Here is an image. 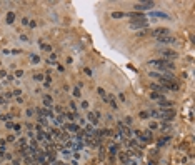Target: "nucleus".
<instances>
[{
    "label": "nucleus",
    "instance_id": "nucleus-1",
    "mask_svg": "<svg viewBox=\"0 0 195 165\" xmlns=\"http://www.w3.org/2000/svg\"><path fill=\"white\" fill-rule=\"evenodd\" d=\"M150 65L157 67L160 72H170V70H175V64L170 60H165V58H158V60H150L148 62Z\"/></svg>",
    "mask_w": 195,
    "mask_h": 165
},
{
    "label": "nucleus",
    "instance_id": "nucleus-2",
    "mask_svg": "<svg viewBox=\"0 0 195 165\" xmlns=\"http://www.w3.org/2000/svg\"><path fill=\"white\" fill-rule=\"evenodd\" d=\"M117 128H118V132L122 133V137H123L125 140H130V138L133 137V132L130 130V128L127 127L123 122H117Z\"/></svg>",
    "mask_w": 195,
    "mask_h": 165
},
{
    "label": "nucleus",
    "instance_id": "nucleus-3",
    "mask_svg": "<svg viewBox=\"0 0 195 165\" xmlns=\"http://www.w3.org/2000/svg\"><path fill=\"white\" fill-rule=\"evenodd\" d=\"M130 29L147 30V29H148V20H147V19H142V20H132V22H130Z\"/></svg>",
    "mask_w": 195,
    "mask_h": 165
},
{
    "label": "nucleus",
    "instance_id": "nucleus-4",
    "mask_svg": "<svg viewBox=\"0 0 195 165\" xmlns=\"http://www.w3.org/2000/svg\"><path fill=\"white\" fill-rule=\"evenodd\" d=\"M152 7H155V2H140V3H135V10L137 12H145V10H150Z\"/></svg>",
    "mask_w": 195,
    "mask_h": 165
},
{
    "label": "nucleus",
    "instance_id": "nucleus-5",
    "mask_svg": "<svg viewBox=\"0 0 195 165\" xmlns=\"http://www.w3.org/2000/svg\"><path fill=\"white\" fill-rule=\"evenodd\" d=\"M160 55L165 58V60H170V58H177V57H179V54H177L175 50H170V48H162Z\"/></svg>",
    "mask_w": 195,
    "mask_h": 165
},
{
    "label": "nucleus",
    "instance_id": "nucleus-6",
    "mask_svg": "<svg viewBox=\"0 0 195 165\" xmlns=\"http://www.w3.org/2000/svg\"><path fill=\"white\" fill-rule=\"evenodd\" d=\"M157 42L162 45H173L175 44V37H172V35H164V37H157Z\"/></svg>",
    "mask_w": 195,
    "mask_h": 165
},
{
    "label": "nucleus",
    "instance_id": "nucleus-7",
    "mask_svg": "<svg viewBox=\"0 0 195 165\" xmlns=\"http://www.w3.org/2000/svg\"><path fill=\"white\" fill-rule=\"evenodd\" d=\"M152 19H162V20H170V15L165 12H160V10H152L150 12Z\"/></svg>",
    "mask_w": 195,
    "mask_h": 165
},
{
    "label": "nucleus",
    "instance_id": "nucleus-8",
    "mask_svg": "<svg viewBox=\"0 0 195 165\" xmlns=\"http://www.w3.org/2000/svg\"><path fill=\"white\" fill-rule=\"evenodd\" d=\"M152 35H155V37H164V35H170V30L168 29H162V27H158V29H155Z\"/></svg>",
    "mask_w": 195,
    "mask_h": 165
},
{
    "label": "nucleus",
    "instance_id": "nucleus-9",
    "mask_svg": "<svg viewBox=\"0 0 195 165\" xmlns=\"http://www.w3.org/2000/svg\"><path fill=\"white\" fill-rule=\"evenodd\" d=\"M63 130H69V132H77V133H79V130H80V125H77V124H63Z\"/></svg>",
    "mask_w": 195,
    "mask_h": 165
},
{
    "label": "nucleus",
    "instance_id": "nucleus-10",
    "mask_svg": "<svg viewBox=\"0 0 195 165\" xmlns=\"http://www.w3.org/2000/svg\"><path fill=\"white\" fill-rule=\"evenodd\" d=\"M158 107H160L162 110H167V108H172V107H173V103H172L170 100H167V99H165V100L158 102Z\"/></svg>",
    "mask_w": 195,
    "mask_h": 165
},
{
    "label": "nucleus",
    "instance_id": "nucleus-11",
    "mask_svg": "<svg viewBox=\"0 0 195 165\" xmlns=\"http://www.w3.org/2000/svg\"><path fill=\"white\" fill-rule=\"evenodd\" d=\"M150 89H152V92H158V93H164L165 92V87H162L160 83H152Z\"/></svg>",
    "mask_w": 195,
    "mask_h": 165
},
{
    "label": "nucleus",
    "instance_id": "nucleus-12",
    "mask_svg": "<svg viewBox=\"0 0 195 165\" xmlns=\"http://www.w3.org/2000/svg\"><path fill=\"white\" fill-rule=\"evenodd\" d=\"M150 99L152 100H157V102H162V100H165V95H164V93H158V92H152L150 93Z\"/></svg>",
    "mask_w": 195,
    "mask_h": 165
},
{
    "label": "nucleus",
    "instance_id": "nucleus-13",
    "mask_svg": "<svg viewBox=\"0 0 195 165\" xmlns=\"http://www.w3.org/2000/svg\"><path fill=\"white\" fill-rule=\"evenodd\" d=\"M129 17H130V19H133V20L145 19V15H143V13H140V12H132V13H129Z\"/></svg>",
    "mask_w": 195,
    "mask_h": 165
},
{
    "label": "nucleus",
    "instance_id": "nucleus-14",
    "mask_svg": "<svg viewBox=\"0 0 195 165\" xmlns=\"http://www.w3.org/2000/svg\"><path fill=\"white\" fill-rule=\"evenodd\" d=\"M44 105H45L47 108H52V105H54V100H52V97L45 95V97H44Z\"/></svg>",
    "mask_w": 195,
    "mask_h": 165
},
{
    "label": "nucleus",
    "instance_id": "nucleus-15",
    "mask_svg": "<svg viewBox=\"0 0 195 165\" xmlns=\"http://www.w3.org/2000/svg\"><path fill=\"white\" fill-rule=\"evenodd\" d=\"M65 118H69V120H70V124H73V122H75L77 118H79V115H77V114H73V112H70V114H65Z\"/></svg>",
    "mask_w": 195,
    "mask_h": 165
},
{
    "label": "nucleus",
    "instance_id": "nucleus-16",
    "mask_svg": "<svg viewBox=\"0 0 195 165\" xmlns=\"http://www.w3.org/2000/svg\"><path fill=\"white\" fill-rule=\"evenodd\" d=\"M87 120H88V122H90V124H92V125H97V124H98V120H97V117H95V115H94V114H87Z\"/></svg>",
    "mask_w": 195,
    "mask_h": 165
},
{
    "label": "nucleus",
    "instance_id": "nucleus-17",
    "mask_svg": "<svg viewBox=\"0 0 195 165\" xmlns=\"http://www.w3.org/2000/svg\"><path fill=\"white\" fill-rule=\"evenodd\" d=\"M117 150H118V145H115V143H112V145H110V149H108V153H110V155L113 157V155L117 153Z\"/></svg>",
    "mask_w": 195,
    "mask_h": 165
},
{
    "label": "nucleus",
    "instance_id": "nucleus-18",
    "mask_svg": "<svg viewBox=\"0 0 195 165\" xmlns=\"http://www.w3.org/2000/svg\"><path fill=\"white\" fill-rule=\"evenodd\" d=\"M13 20H15V13L9 12V13H7V23H13Z\"/></svg>",
    "mask_w": 195,
    "mask_h": 165
},
{
    "label": "nucleus",
    "instance_id": "nucleus-19",
    "mask_svg": "<svg viewBox=\"0 0 195 165\" xmlns=\"http://www.w3.org/2000/svg\"><path fill=\"white\" fill-rule=\"evenodd\" d=\"M127 13H123V12H113L112 13V19H122V17H125Z\"/></svg>",
    "mask_w": 195,
    "mask_h": 165
},
{
    "label": "nucleus",
    "instance_id": "nucleus-20",
    "mask_svg": "<svg viewBox=\"0 0 195 165\" xmlns=\"http://www.w3.org/2000/svg\"><path fill=\"white\" fill-rule=\"evenodd\" d=\"M170 140V137H164V138H160L158 140V143H157V147H162V145H165V143H167Z\"/></svg>",
    "mask_w": 195,
    "mask_h": 165
},
{
    "label": "nucleus",
    "instance_id": "nucleus-21",
    "mask_svg": "<svg viewBox=\"0 0 195 165\" xmlns=\"http://www.w3.org/2000/svg\"><path fill=\"white\" fill-rule=\"evenodd\" d=\"M30 60H32V64H38V62H40V57H38V55H30Z\"/></svg>",
    "mask_w": 195,
    "mask_h": 165
},
{
    "label": "nucleus",
    "instance_id": "nucleus-22",
    "mask_svg": "<svg viewBox=\"0 0 195 165\" xmlns=\"http://www.w3.org/2000/svg\"><path fill=\"white\" fill-rule=\"evenodd\" d=\"M127 160H129V157H127V153H125V152H122V153H120V162L127 163Z\"/></svg>",
    "mask_w": 195,
    "mask_h": 165
},
{
    "label": "nucleus",
    "instance_id": "nucleus-23",
    "mask_svg": "<svg viewBox=\"0 0 195 165\" xmlns=\"http://www.w3.org/2000/svg\"><path fill=\"white\" fill-rule=\"evenodd\" d=\"M62 153H63V157H65V159H70V155H72V152H70L69 149H63Z\"/></svg>",
    "mask_w": 195,
    "mask_h": 165
},
{
    "label": "nucleus",
    "instance_id": "nucleus-24",
    "mask_svg": "<svg viewBox=\"0 0 195 165\" xmlns=\"http://www.w3.org/2000/svg\"><path fill=\"white\" fill-rule=\"evenodd\" d=\"M27 145H28V140L25 137H22V138H20V147H27Z\"/></svg>",
    "mask_w": 195,
    "mask_h": 165
},
{
    "label": "nucleus",
    "instance_id": "nucleus-25",
    "mask_svg": "<svg viewBox=\"0 0 195 165\" xmlns=\"http://www.w3.org/2000/svg\"><path fill=\"white\" fill-rule=\"evenodd\" d=\"M139 117L140 118H148V112H145V110H142L140 114H139Z\"/></svg>",
    "mask_w": 195,
    "mask_h": 165
},
{
    "label": "nucleus",
    "instance_id": "nucleus-26",
    "mask_svg": "<svg viewBox=\"0 0 195 165\" xmlns=\"http://www.w3.org/2000/svg\"><path fill=\"white\" fill-rule=\"evenodd\" d=\"M148 75H150V77H154V79H157V80L160 79V72H158V73H157V72H150Z\"/></svg>",
    "mask_w": 195,
    "mask_h": 165
},
{
    "label": "nucleus",
    "instance_id": "nucleus-27",
    "mask_svg": "<svg viewBox=\"0 0 195 165\" xmlns=\"http://www.w3.org/2000/svg\"><path fill=\"white\" fill-rule=\"evenodd\" d=\"M23 162H25V163H35L32 157H23Z\"/></svg>",
    "mask_w": 195,
    "mask_h": 165
},
{
    "label": "nucleus",
    "instance_id": "nucleus-28",
    "mask_svg": "<svg viewBox=\"0 0 195 165\" xmlns=\"http://www.w3.org/2000/svg\"><path fill=\"white\" fill-rule=\"evenodd\" d=\"M33 79H35V80H44V73H35Z\"/></svg>",
    "mask_w": 195,
    "mask_h": 165
},
{
    "label": "nucleus",
    "instance_id": "nucleus-29",
    "mask_svg": "<svg viewBox=\"0 0 195 165\" xmlns=\"http://www.w3.org/2000/svg\"><path fill=\"white\" fill-rule=\"evenodd\" d=\"M98 95L104 97V99H107V93H105V90H104V89H98Z\"/></svg>",
    "mask_w": 195,
    "mask_h": 165
},
{
    "label": "nucleus",
    "instance_id": "nucleus-30",
    "mask_svg": "<svg viewBox=\"0 0 195 165\" xmlns=\"http://www.w3.org/2000/svg\"><path fill=\"white\" fill-rule=\"evenodd\" d=\"M73 97H75V99H80V89H75V90H73Z\"/></svg>",
    "mask_w": 195,
    "mask_h": 165
},
{
    "label": "nucleus",
    "instance_id": "nucleus-31",
    "mask_svg": "<svg viewBox=\"0 0 195 165\" xmlns=\"http://www.w3.org/2000/svg\"><path fill=\"white\" fill-rule=\"evenodd\" d=\"M42 50H45V52H52V47H50V45H42Z\"/></svg>",
    "mask_w": 195,
    "mask_h": 165
},
{
    "label": "nucleus",
    "instance_id": "nucleus-32",
    "mask_svg": "<svg viewBox=\"0 0 195 165\" xmlns=\"http://www.w3.org/2000/svg\"><path fill=\"white\" fill-rule=\"evenodd\" d=\"M157 128H158L157 124H150V125H148V130H157Z\"/></svg>",
    "mask_w": 195,
    "mask_h": 165
},
{
    "label": "nucleus",
    "instance_id": "nucleus-33",
    "mask_svg": "<svg viewBox=\"0 0 195 165\" xmlns=\"http://www.w3.org/2000/svg\"><path fill=\"white\" fill-rule=\"evenodd\" d=\"M38 122L42 124V127H44V125H47V120H45V117H38Z\"/></svg>",
    "mask_w": 195,
    "mask_h": 165
},
{
    "label": "nucleus",
    "instance_id": "nucleus-34",
    "mask_svg": "<svg viewBox=\"0 0 195 165\" xmlns=\"http://www.w3.org/2000/svg\"><path fill=\"white\" fill-rule=\"evenodd\" d=\"M147 33H148V30H139L137 35H139V37H143V35H147Z\"/></svg>",
    "mask_w": 195,
    "mask_h": 165
},
{
    "label": "nucleus",
    "instance_id": "nucleus-35",
    "mask_svg": "<svg viewBox=\"0 0 195 165\" xmlns=\"http://www.w3.org/2000/svg\"><path fill=\"white\" fill-rule=\"evenodd\" d=\"M5 142H15V137H13V135H9L5 138Z\"/></svg>",
    "mask_w": 195,
    "mask_h": 165
},
{
    "label": "nucleus",
    "instance_id": "nucleus-36",
    "mask_svg": "<svg viewBox=\"0 0 195 165\" xmlns=\"http://www.w3.org/2000/svg\"><path fill=\"white\" fill-rule=\"evenodd\" d=\"M125 165H137V162H135L133 159H129V160H127V163H125Z\"/></svg>",
    "mask_w": 195,
    "mask_h": 165
},
{
    "label": "nucleus",
    "instance_id": "nucleus-37",
    "mask_svg": "<svg viewBox=\"0 0 195 165\" xmlns=\"http://www.w3.org/2000/svg\"><path fill=\"white\" fill-rule=\"evenodd\" d=\"M123 124H125V125H132V117H127Z\"/></svg>",
    "mask_w": 195,
    "mask_h": 165
},
{
    "label": "nucleus",
    "instance_id": "nucleus-38",
    "mask_svg": "<svg viewBox=\"0 0 195 165\" xmlns=\"http://www.w3.org/2000/svg\"><path fill=\"white\" fill-rule=\"evenodd\" d=\"M83 72H85V75L92 77V70H90V68H83Z\"/></svg>",
    "mask_w": 195,
    "mask_h": 165
},
{
    "label": "nucleus",
    "instance_id": "nucleus-39",
    "mask_svg": "<svg viewBox=\"0 0 195 165\" xmlns=\"http://www.w3.org/2000/svg\"><path fill=\"white\" fill-rule=\"evenodd\" d=\"M25 115H27V117H32V115H33V110H32V108H28V110L25 112Z\"/></svg>",
    "mask_w": 195,
    "mask_h": 165
},
{
    "label": "nucleus",
    "instance_id": "nucleus-40",
    "mask_svg": "<svg viewBox=\"0 0 195 165\" xmlns=\"http://www.w3.org/2000/svg\"><path fill=\"white\" fill-rule=\"evenodd\" d=\"M15 75H17V77H22V75H23V70H17Z\"/></svg>",
    "mask_w": 195,
    "mask_h": 165
},
{
    "label": "nucleus",
    "instance_id": "nucleus-41",
    "mask_svg": "<svg viewBox=\"0 0 195 165\" xmlns=\"http://www.w3.org/2000/svg\"><path fill=\"white\" fill-rule=\"evenodd\" d=\"M12 97H13L12 92H7V93H5V99H12Z\"/></svg>",
    "mask_w": 195,
    "mask_h": 165
},
{
    "label": "nucleus",
    "instance_id": "nucleus-42",
    "mask_svg": "<svg viewBox=\"0 0 195 165\" xmlns=\"http://www.w3.org/2000/svg\"><path fill=\"white\" fill-rule=\"evenodd\" d=\"M7 103V100H5V97H0V105H5Z\"/></svg>",
    "mask_w": 195,
    "mask_h": 165
},
{
    "label": "nucleus",
    "instance_id": "nucleus-43",
    "mask_svg": "<svg viewBox=\"0 0 195 165\" xmlns=\"http://www.w3.org/2000/svg\"><path fill=\"white\" fill-rule=\"evenodd\" d=\"M13 125H15V124H12V122H9V124H7L5 127H7V128H9V130H10V128H13Z\"/></svg>",
    "mask_w": 195,
    "mask_h": 165
},
{
    "label": "nucleus",
    "instance_id": "nucleus-44",
    "mask_svg": "<svg viewBox=\"0 0 195 165\" xmlns=\"http://www.w3.org/2000/svg\"><path fill=\"white\" fill-rule=\"evenodd\" d=\"M87 107H88V102L83 100V102H82V108H87Z\"/></svg>",
    "mask_w": 195,
    "mask_h": 165
},
{
    "label": "nucleus",
    "instance_id": "nucleus-45",
    "mask_svg": "<svg viewBox=\"0 0 195 165\" xmlns=\"http://www.w3.org/2000/svg\"><path fill=\"white\" fill-rule=\"evenodd\" d=\"M28 25H30V27H32V29H33V27H37V23H35V22H33V20H30V22H28Z\"/></svg>",
    "mask_w": 195,
    "mask_h": 165
},
{
    "label": "nucleus",
    "instance_id": "nucleus-46",
    "mask_svg": "<svg viewBox=\"0 0 195 165\" xmlns=\"http://www.w3.org/2000/svg\"><path fill=\"white\" fill-rule=\"evenodd\" d=\"M28 22H30L28 19H22V23H23V25H28Z\"/></svg>",
    "mask_w": 195,
    "mask_h": 165
},
{
    "label": "nucleus",
    "instance_id": "nucleus-47",
    "mask_svg": "<svg viewBox=\"0 0 195 165\" xmlns=\"http://www.w3.org/2000/svg\"><path fill=\"white\" fill-rule=\"evenodd\" d=\"M118 99L122 100V102H125V95H123V93H120V95H118Z\"/></svg>",
    "mask_w": 195,
    "mask_h": 165
},
{
    "label": "nucleus",
    "instance_id": "nucleus-48",
    "mask_svg": "<svg viewBox=\"0 0 195 165\" xmlns=\"http://www.w3.org/2000/svg\"><path fill=\"white\" fill-rule=\"evenodd\" d=\"M148 165H155V162H148Z\"/></svg>",
    "mask_w": 195,
    "mask_h": 165
},
{
    "label": "nucleus",
    "instance_id": "nucleus-49",
    "mask_svg": "<svg viewBox=\"0 0 195 165\" xmlns=\"http://www.w3.org/2000/svg\"><path fill=\"white\" fill-rule=\"evenodd\" d=\"M57 165H65V163H62V162H58V163H57Z\"/></svg>",
    "mask_w": 195,
    "mask_h": 165
}]
</instances>
